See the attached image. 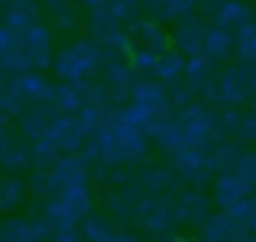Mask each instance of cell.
<instances>
[{"instance_id":"obj_1","label":"cell","mask_w":256,"mask_h":242,"mask_svg":"<svg viewBox=\"0 0 256 242\" xmlns=\"http://www.w3.org/2000/svg\"><path fill=\"white\" fill-rule=\"evenodd\" d=\"M96 62H98V50L88 42H76L58 56L56 68L62 76L82 78L96 66Z\"/></svg>"},{"instance_id":"obj_2","label":"cell","mask_w":256,"mask_h":242,"mask_svg":"<svg viewBox=\"0 0 256 242\" xmlns=\"http://www.w3.org/2000/svg\"><path fill=\"white\" fill-rule=\"evenodd\" d=\"M40 8L34 0H12L6 10V26L14 32H22L34 24H38Z\"/></svg>"},{"instance_id":"obj_3","label":"cell","mask_w":256,"mask_h":242,"mask_svg":"<svg viewBox=\"0 0 256 242\" xmlns=\"http://www.w3.org/2000/svg\"><path fill=\"white\" fill-rule=\"evenodd\" d=\"M176 40H178L180 48H184V50H188V52H194V50H198V48L204 44V34H202V30H200L198 24L186 22V24H182V26L178 28Z\"/></svg>"},{"instance_id":"obj_4","label":"cell","mask_w":256,"mask_h":242,"mask_svg":"<svg viewBox=\"0 0 256 242\" xmlns=\"http://www.w3.org/2000/svg\"><path fill=\"white\" fill-rule=\"evenodd\" d=\"M102 8L118 22V20H126V18L134 16V12L138 8V0H106V4Z\"/></svg>"},{"instance_id":"obj_5","label":"cell","mask_w":256,"mask_h":242,"mask_svg":"<svg viewBox=\"0 0 256 242\" xmlns=\"http://www.w3.org/2000/svg\"><path fill=\"white\" fill-rule=\"evenodd\" d=\"M136 32H138L140 40H142L144 44H148L150 48H162V46H164V40H166V38H164L162 30H160L156 24L142 22V24L136 26Z\"/></svg>"},{"instance_id":"obj_6","label":"cell","mask_w":256,"mask_h":242,"mask_svg":"<svg viewBox=\"0 0 256 242\" xmlns=\"http://www.w3.org/2000/svg\"><path fill=\"white\" fill-rule=\"evenodd\" d=\"M50 12H52V18L62 28L72 24V20H74V4H72V0H50Z\"/></svg>"},{"instance_id":"obj_7","label":"cell","mask_w":256,"mask_h":242,"mask_svg":"<svg viewBox=\"0 0 256 242\" xmlns=\"http://www.w3.org/2000/svg\"><path fill=\"white\" fill-rule=\"evenodd\" d=\"M244 18H246V12L238 2H228V4L220 6V10H218V22L224 26L242 24Z\"/></svg>"},{"instance_id":"obj_8","label":"cell","mask_w":256,"mask_h":242,"mask_svg":"<svg viewBox=\"0 0 256 242\" xmlns=\"http://www.w3.org/2000/svg\"><path fill=\"white\" fill-rule=\"evenodd\" d=\"M204 46L212 54H222L230 46V36L224 30H210L204 34Z\"/></svg>"},{"instance_id":"obj_9","label":"cell","mask_w":256,"mask_h":242,"mask_svg":"<svg viewBox=\"0 0 256 242\" xmlns=\"http://www.w3.org/2000/svg\"><path fill=\"white\" fill-rule=\"evenodd\" d=\"M90 8H94V10H98V8H102L104 4H106V0H84Z\"/></svg>"},{"instance_id":"obj_10","label":"cell","mask_w":256,"mask_h":242,"mask_svg":"<svg viewBox=\"0 0 256 242\" xmlns=\"http://www.w3.org/2000/svg\"><path fill=\"white\" fill-rule=\"evenodd\" d=\"M2 4H6V0H0V6H2Z\"/></svg>"}]
</instances>
